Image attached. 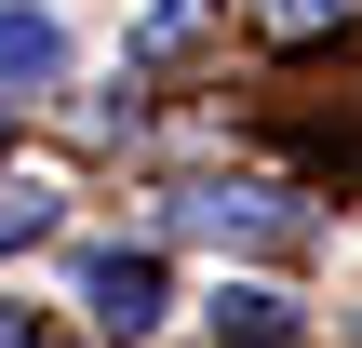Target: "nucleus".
<instances>
[{
	"label": "nucleus",
	"mask_w": 362,
	"mask_h": 348,
	"mask_svg": "<svg viewBox=\"0 0 362 348\" xmlns=\"http://www.w3.org/2000/svg\"><path fill=\"white\" fill-rule=\"evenodd\" d=\"M161 228H188V241H242V255H296V241H309V215H296L282 188H255V174H188V188L161 201Z\"/></svg>",
	"instance_id": "nucleus-1"
},
{
	"label": "nucleus",
	"mask_w": 362,
	"mask_h": 348,
	"mask_svg": "<svg viewBox=\"0 0 362 348\" xmlns=\"http://www.w3.org/2000/svg\"><path fill=\"white\" fill-rule=\"evenodd\" d=\"M161 308H175V268H161V255H148V241H94V255H81V322H94V335H161Z\"/></svg>",
	"instance_id": "nucleus-2"
},
{
	"label": "nucleus",
	"mask_w": 362,
	"mask_h": 348,
	"mask_svg": "<svg viewBox=\"0 0 362 348\" xmlns=\"http://www.w3.org/2000/svg\"><path fill=\"white\" fill-rule=\"evenodd\" d=\"M40 228H54V188H0V255H27Z\"/></svg>",
	"instance_id": "nucleus-6"
},
{
	"label": "nucleus",
	"mask_w": 362,
	"mask_h": 348,
	"mask_svg": "<svg viewBox=\"0 0 362 348\" xmlns=\"http://www.w3.org/2000/svg\"><path fill=\"white\" fill-rule=\"evenodd\" d=\"M188 27H202V0H148V13H134V40H121V54H175V40H188Z\"/></svg>",
	"instance_id": "nucleus-5"
},
{
	"label": "nucleus",
	"mask_w": 362,
	"mask_h": 348,
	"mask_svg": "<svg viewBox=\"0 0 362 348\" xmlns=\"http://www.w3.org/2000/svg\"><path fill=\"white\" fill-rule=\"evenodd\" d=\"M215 348H296V295H269V282H215Z\"/></svg>",
	"instance_id": "nucleus-4"
},
{
	"label": "nucleus",
	"mask_w": 362,
	"mask_h": 348,
	"mask_svg": "<svg viewBox=\"0 0 362 348\" xmlns=\"http://www.w3.org/2000/svg\"><path fill=\"white\" fill-rule=\"evenodd\" d=\"M255 27H282V40H322V27H349V0H255Z\"/></svg>",
	"instance_id": "nucleus-7"
},
{
	"label": "nucleus",
	"mask_w": 362,
	"mask_h": 348,
	"mask_svg": "<svg viewBox=\"0 0 362 348\" xmlns=\"http://www.w3.org/2000/svg\"><path fill=\"white\" fill-rule=\"evenodd\" d=\"M40 80H67V27L40 0H0V94H40Z\"/></svg>",
	"instance_id": "nucleus-3"
}]
</instances>
